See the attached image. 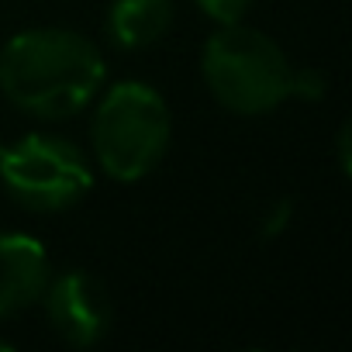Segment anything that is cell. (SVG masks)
Returning a JSON list of instances; mask_svg holds the SVG:
<instances>
[{"mask_svg": "<svg viewBox=\"0 0 352 352\" xmlns=\"http://www.w3.org/2000/svg\"><path fill=\"white\" fill-rule=\"evenodd\" d=\"M304 97V100H318L324 94V76L314 69H294L290 76V97Z\"/></svg>", "mask_w": 352, "mask_h": 352, "instance_id": "cell-9", "label": "cell"}, {"mask_svg": "<svg viewBox=\"0 0 352 352\" xmlns=\"http://www.w3.org/2000/svg\"><path fill=\"white\" fill-rule=\"evenodd\" d=\"M52 280L45 245L25 232H0V321L35 307Z\"/></svg>", "mask_w": 352, "mask_h": 352, "instance_id": "cell-6", "label": "cell"}, {"mask_svg": "<svg viewBox=\"0 0 352 352\" xmlns=\"http://www.w3.org/2000/svg\"><path fill=\"white\" fill-rule=\"evenodd\" d=\"M42 300H45L52 331L66 345H76V349L97 345L114 321L111 294L104 280L94 276L90 270H66L52 276Z\"/></svg>", "mask_w": 352, "mask_h": 352, "instance_id": "cell-5", "label": "cell"}, {"mask_svg": "<svg viewBox=\"0 0 352 352\" xmlns=\"http://www.w3.org/2000/svg\"><path fill=\"white\" fill-rule=\"evenodd\" d=\"M0 180L28 211H66L94 187L83 148L59 135H25L0 145Z\"/></svg>", "mask_w": 352, "mask_h": 352, "instance_id": "cell-4", "label": "cell"}, {"mask_svg": "<svg viewBox=\"0 0 352 352\" xmlns=\"http://www.w3.org/2000/svg\"><path fill=\"white\" fill-rule=\"evenodd\" d=\"M107 76L100 49L73 28H28L0 49V90L42 121L76 118L97 100Z\"/></svg>", "mask_w": 352, "mask_h": 352, "instance_id": "cell-1", "label": "cell"}, {"mask_svg": "<svg viewBox=\"0 0 352 352\" xmlns=\"http://www.w3.org/2000/svg\"><path fill=\"white\" fill-rule=\"evenodd\" d=\"M201 73L225 111L239 118H263L290 97L294 66L266 32L232 21L204 42Z\"/></svg>", "mask_w": 352, "mask_h": 352, "instance_id": "cell-2", "label": "cell"}, {"mask_svg": "<svg viewBox=\"0 0 352 352\" xmlns=\"http://www.w3.org/2000/svg\"><path fill=\"white\" fill-rule=\"evenodd\" d=\"M197 8L214 18L218 25H232V21H242L252 8V0H197Z\"/></svg>", "mask_w": 352, "mask_h": 352, "instance_id": "cell-8", "label": "cell"}, {"mask_svg": "<svg viewBox=\"0 0 352 352\" xmlns=\"http://www.w3.org/2000/svg\"><path fill=\"white\" fill-rule=\"evenodd\" d=\"M173 138V118L162 100V94L148 83L128 80L114 83L90 124V142H94V159L100 169L118 184H135L166 159Z\"/></svg>", "mask_w": 352, "mask_h": 352, "instance_id": "cell-3", "label": "cell"}, {"mask_svg": "<svg viewBox=\"0 0 352 352\" xmlns=\"http://www.w3.org/2000/svg\"><path fill=\"white\" fill-rule=\"evenodd\" d=\"M173 0H114L107 35L118 49H148L173 28Z\"/></svg>", "mask_w": 352, "mask_h": 352, "instance_id": "cell-7", "label": "cell"}, {"mask_svg": "<svg viewBox=\"0 0 352 352\" xmlns=\"http://www.w3.org/2000/svg\"><path fill=\"white\" fill-rule=\"evenodd\" d=\"M11 349H14V345H11L8 338H0V352H11Z\"/></svg>", "mask_w": 352, "mask_h": 352, "instance_id": "cell-10", "label": "cell"}]
</instances>
